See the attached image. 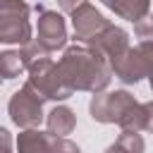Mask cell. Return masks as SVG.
Listing matches in <instances>:
<instances>
[{"label": "cell", "mask_w": 153, "mask_h": 153, "mask_svg": "<svg viewBox=\"0 0 153 153\" xmlns=\"http://www.w3.org/2000/svg\"><path fill=\"white\" fill-rule=\"evenodd\" d=\"M5 151H12V134L5 127H0V153Z\"/></svg>", "instance_id": "cell-20"}, {"label": "cell", "mask_w": 153, "mask_h": 153, "mask_svg": "<svg viewBox=\"0 0 153 153\" xmlns=\"http://www.w3.org/2000/svg\"><path fill=\"white\" fill-rule=\"evenodd\" d=\"M151 117H153V103H134L120 120H117V127L122 131H134V134H141V131H148L151 129Z\"/></svg>", "instance_id": "cell-10"}, {"label": "cell", "mask_w": 153, "mask_h": 153, "mask_svg": "<svg viewBox=\"0 0 153 153\" xmlns=\"http://www.w3.org/2000/svg\"><path fill=\"white\" fill-rule=\"evenodd\" d=\"M136 103V98L124 91V88H115V91H100L93 93L91 103H88V112L96 122L100 124H117V120Z\"/></svg>", "instance_id": "cell-6"}, {"label": "cell", "mask_w": 153, "mask_h": 153, "mask_svg": "<svg viewBox=\"0 0 153 153\" xmlns=\"http://www.w3.org/2000/svg\"><path fill=\"white\" fill-rule=\"evenodd\" d=\"M31 7L24 0H7L0 7V43L24 45L31 41Z\"/></svg>", "instance_id": "cell-4"}, {"label": "cell", "mask_w": 153, "mask_h": 153, "mask_svg": "<svg viewBox=\"0 0 153 153\" xmlns=\"http://www.w3.org/2000/svg\"><path fill=\"white\" fill-rule=\"evenodd\" d=\"M88 45H91V48H96V50L108 60V65H110L112 60H117V57L129 48V33H127L122 26L110 24V26H108L103 33H98Z\"/></svg>", "instance_id": "cell-9"}, {"label": "cell", "mask_w": 153, "mask_h": 153, "mask_svg": "<svg viewBox=\"0 0 153 153\" xmlns=\"http://www.w3.org/2000/svg\"><path fill=\"white\" fill-rule=\"evenodd\" d=\"M36 41L48 50H60L67 43V24L65 17L55 10H41L36 22Z\"/></svg>", "instance_id": "cell-7"}, {"label": "cell", "mask_w": 153, "mask_h": 153, "mask_svg": "<svg viewBox=\"0 0 153 153\" xmlns=\"http://www.w3.org/2000/svg\"><path fill=\"white\" fill-rule=\"evenodd\" d=\"M5 2H7V0H0V7H2V5H5Z\"/></svg>", "instance_id": "cell-21"}, {"label": "cell", "mask_w": 153, "mask_h": 153, "mask_svg": "<svg viewBox=\"0 0 153 153\" xmlns=\"http://www.w3.org/2000/svg\"><path fill=\"white\" fill-rule=\"evenodd\" d=\"M146 151V141L141 134L134 131H122L112 146H108L103 153H143Z\"/></svg>", "instance_id": "cell-14"}, {"label": "cell", "mask_w": 153, "mask_h": 153, "mask_svg": "<svg viewBox=\"0 0 153 153\" xmlns=\"http://www.w3.org/2000/svg\"><path fill=\"white\" fill-rule=\"evenodd\" d=\"M53 153H81V148L69 139H53Z\"/></svg>", "instance_id": "cell-17"}, {"label": "cell", "mask_w": 153, "mask_h": 153, "mask_svg": "<svg viewBox=\"0 0 153 153\" xmlns=\"http://www.w3.org/2000/svg\"><path fill=\"white\" fill-rule=\"evenodd\" d=\"M69 17H72V26H74V38H76V43H84V45H88L98 33H103L110 26V22L91 2L79 5Z\"/></svg>", "instance_id": "cell-8"}, {"label": "cell", "mask_w": 153, "mask_h": 153, "mask_svg": "<svg viewBox=\"0 0 153 153\" xmlns=\"http://www.w3.org/2000/svg\"><path fill=\"white\" fill-rule=\"evenodd\" d=\"M5 153H12V151H5Z\"/></svg>", "instance_id": "cell-22"}, {"label": "cell", "mask_w": 153, "mask_h": 153, "mask_svg": "<svg viewBox=\"0 0 153 153\" xmlns=\"http://www.w3.org/2000/svg\"><path fill=\"white\" fill-rule=\"evenodd\" d=\"M134 31L143 38V41H151V33H153V29H151V17H143V19H139L136 24H134Z\"/></svg>", "instance_id": "cell-18"}, {"label": "cell", "mask_w": 153, "mask_h": 153, "mask_svg": "<svg viewBox=\"0 0 153 153\" xmlns=\"http://www.w3.org/2000/svg\"><path fill=\"white\" fill-rule=\"evenodd\" d=\"M26 72H29L26 84H29L43 100H67V98L74 93V91L62 81V76H60V72H57V65H55L50 57L36 62V65H31V67H26Z\"/></svg>", "instance_id": "cell-3"}, {"label": "cell", "mask_w": 153, "mask_h": 153, "mask_svg": "<svg viewBox=\"0 0 153 153\" xmlns=\"http://www.w3.org/2000/svg\"><path fill=\"white\" fill-rule=\"evenodd\" d=\"M19 55H22L24 69H26V67H31V65H36V62H41V60H45V57H50V53H48V50H45L36 38L26 41V43L19 48Z\"/></svg>", "instance_id": "cell-16"}, {"label": "cell", "mask_w": 153, "mask_h": 153, "mask_svg": "<svg viewBox=\"0 0 153 153\" xmlns=\"http://www.w3.org/2000/svg\"><path fill=\"white\" fill-rule=\"evenodd\" d=\"M45 127H48V134H50V136L67 139V134H72L74 127H76V115H74V110L67 108V105H55V108L45 115Z\"/></svg>", "instance_id": "cell-11"}, {"label": "cell", "mask_w": 153, "mask_h": 153, "mask_svg": "<svg viewBox=\"0 0 153 153\" xmlns=\"http://www.w3.org/2000/svg\"><path fill=\"white\" fill-rule=\"evenodd\" d=\"M84 2H88V0H57V5H60V10L62 12H67V14H72L79 5H84Z\"/></svg>", "instance_id": "cell-19"}, {"label": "cell", "mask_w": 153, "mask_h": 153, "mask_svg": "<svg viewBox=\"0 0 153 153\" xmlns=\"http://www.w3.org/2000/svg\"><path fill=\"white\" fill-rule=\"evenodd\" d=\"M7 115L19 129H38V124L43 122V98L29 84H24L10 96Z\"/></svg>", "instance_id": "cell-5"}, {"label": "cell", "mask_w": 153, "mask_h": 153, "mask_svg": "<svg viewBox=\"0 0 153 153\" xmlns=\"http://www.w3.org/2000/svg\"><path fill=\"white\" fill-rule=\"evenodd\" d=\"M62 81L72 91H88V93H100L108 88L112 72L108 60L91 45L74 43L65 48L62 57L55 62Z\"/></svg>", "instance_id": "cell-1"}, {"label": "cell", "mask_w": 153, "mask_h": 153, "mask_svg": "<svg viewBox=\"0 0 153 153\" xmlns=\"http://www.w3.org/2000/svg\"><path fill=\"white\" fill-rule=\"evenodd\" d=\"M103 5L108 10H112L120 19L127 22H139L143 17H148L151 12V0H103Z\"/></svg>", "instance_id": "cell-13"}, {"label": "cell", "mask_w": 153, "mask_h": 153, "mask_svg": "<svg viewBox=\"0 0 153 153\" xmlns=\"http://www.w3.org/2000/svg\"><path fill=\"white\" fill-rule=\"evenodd\" d=\"M24 72V62L19 50H2L0 53V79H17Z\"/></svg>", "instance_id": "cell-15"}, {"label": "cell", "mask_w": 153, "mask_h": 153, "mask_svg": "<svg viewBox=\"0 0 153 153\" xmlns=\"http://www.w3.org/2000/svg\"><path fill=\"white\" fill-rule=\"evenodd\" d=\"M53 139L41 129H22L17 136V153H53Z\"/></svg>", "instance_id": "cell-12"}, {"label": "cell", "mask_w": 153, "mask_h": 153, "mask_svg": "<svg viewBox=\"0 0 153 153\" xmlns=\"http://www.w3.org/2000/svg\"><path fill=\"white\" fill-rule=\"evenodd\" d=\"M153 57H151V41H141L139 45H129L117 60L110 62V72L122 84H139L151 74Z\"/></svg>", "instance_id": "cell-2"}]
</instances>
